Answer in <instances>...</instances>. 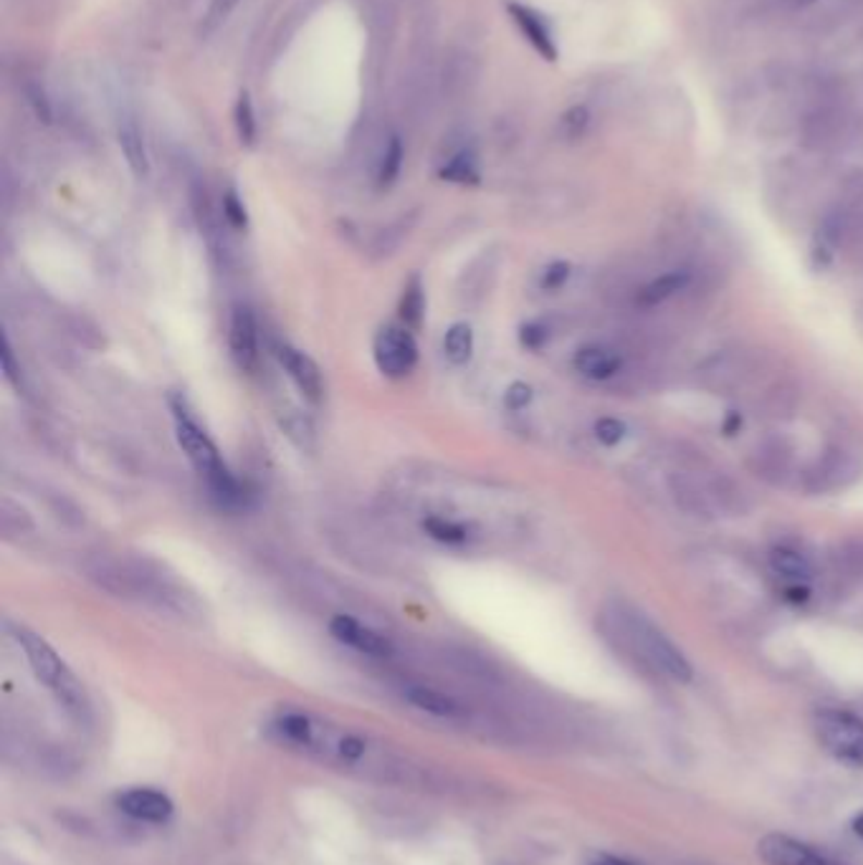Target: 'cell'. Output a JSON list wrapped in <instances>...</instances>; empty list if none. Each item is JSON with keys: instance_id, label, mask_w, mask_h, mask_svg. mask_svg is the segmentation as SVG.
Returning <instances> with one entry per match:
<instances>
[{"instance_id": "obj_26", "label": "cell", "mask_w": 863, "mask_h": 865, "mask_svg": "<svg viewBox=\"0 0 863 865\" xmlns=\"http://www.w3.org/2000/svg\"><path fill=\"white\" fill-rule=\"evenodd\" d=\"M763 410L767 418H786L793 416L795 410V391L788 385H775L772 391L765 393Z\"/></svg>"}, {"instance_id": "obj_28", "label": "cell", "mask_w": 863, "mask_h": 865, "mask_svg": "<svg viewBox=\"0 0 863 865\" xmlns=\"http://www.w3.org/2000/svg\"><path fill=\"white\" fill-rule=\"evenodd\" d=\"M441 178L451 182H477L479 180L477 160H474L471 153H458L454 160L441 170Z\"/></svg>"}, {"instance_id": "obj_27", "label": "cell", "mask_w": 863, "mask_h": 865, "mask_svg": "<svg viewBox=\"0 0 863 865\" xmlns=\"http://www.w3.org/2000/svg\"><path fill=\"white\" fill-rule=\"evenodd\" d=\"M279 732L291 742L304 744V747H312L314 744V726L302 713H287V717H281Z\"/></svg>"}, {"instance_id": "obj_5", "label": "cell", "mask_w": 863, "mask_h": 865, "mask_svg": "<svg viewBox=\"0 0 863 865\" xmlns=\"http://www.w3.org/2000/svg\"><path fill=\"white\" fill-rule=\"evenodd\" d=\"M372 360H375L377 370L385 377H408L418 362L413 332L408 327H398V324H387V327L377 329L375 339H372Z\"/></svg>"}, {"instance_id": "obj_41", "label": "cell", "mask_w": 863, "mask_h": 865, "mask_svg": "<svg viewBox=\"0 0 863 865\" xmlns=\"http://www.w3.org/2000/svg\"><path fill=\"white\" fill-rule=\"evenodd\" d=\"M740 428H742V416L734 412V416H730V420L724 423V431H727V435H734V431H740Z\"/></svg>"}, {"instance_id": "obj_14", "label": "cell", "mask_w": 863, "mask_h": 865, "mask_svg": "<svg viewBox=\"0 0 863 865\" xmlns=\"http://www.w3.org/2000/svg\"><path fill=\"white\" fill-rule=\"evenodd\" d=\"M573 364L583 377L592 380V383H606L623 370V355L606 345H585L575 352Z\"/></svg>"}, {"instance_id": "obj_19", "label": "cell", "mask_w": 863, "mask_h": 865, "mask_svg": "<svg viewBox=\"0 0 863 865\" xmlns=\"http://www.w3.org/2000/svg\"><path fill=\"white\" fill-rule=\"evenodd\" d=\"M770 567L795 585H805L813 577L811 560L803 552L793 550V546H775L770 552Z\"/></svg>"}, {"instance_id": "obj_17", "label": "cell", "mask_w": 863, "mask_h": 865, "mask_svg": "<svg viewBox=\"0 0 863 865\" xmlns=\"http://www.w3.org/2000/svg\"><path fill=\"white\" fill-rule=\"evenodd\" d=\"M692 281V272L688 268H674V272H667L661 276H656L644 287L633 289V304L638 309H654L661 307L663 301H669L671 297H676L679 291H684Z\"/></svg>"}, {"instance_id": "obj_3", "label": "cell", "mask_w": 863, "mask_h": 865, "mask_svg": "<svg viewBox=\"0 0 863 865\" xmlns=\"http://www.w3.org/2000/svg\"><path fill=\"white\" fill-rule=\"evenodd\" d=\"M13 638L19 640V646L26 653L31 671L36 673V678L41 681L44 686H49L53 694H57L59 701L67 706L71 713L76 717H84L86 713V698L82 686L76 684V678L71 676V671L63 665L57 650H53L49 642H46L41 635L31 633L26 628H15Z\"/></svg>"}, {"instance_id": "obj_13", "label": "cell", "mask_w": 863, "mask_h": 865, "mask_svg": "<svg viewBox=\"0 0 863 865\" xmlns=\"http://www.w3.org/2000/svg\"><path fill=\"white\" fill-rule=\"evenodd\" d=\"M506 11H510L512 21L517 23V28L522 31V36L532 44V49L540 53L542 59L555 61L558 59V46L555 38H552V31L544 19L532 8L522 5V3H506Z\"/></svg>"}, {"instance_id": "obj_1", "label": "cell", "mask_w": 863, "mask_h": 865, "mask_svg": "<svg viewBox=\"0 0 863 865\" xmlns=\"http://www.w3.org/2000/svg\"><path fill=\"white\" fill-rule=\"evenodd\" d=\"M611 625L618 638H621L623 648L628 650L633 658H638L640 663L648 669L663 673L671 681L686 684L692 681L694 671L692 663L686 661V656L669 640V635L648 621L638 610L618 605L611 613Z\"/></svg>"}, {"instance_id": "obj_43", "label": "cell", "mask_w": 863, "mask_h": 865, "mask_svg": "<svg viewBox=\"0 0 863 865\" xmlns=\"http://www.w3.org/2000/svg\"><path fill=\"white\" fill-rule=\"evenodd\" d=\"M795 3H801V5H811V3H815V0H795Z\"/></svg>"}, {"instance_id": "obj_22", "label": "cell", "mask_w": 863, "mask_h": 865, "mask_svg": "<svg viewBox=\"0 0 863 865\" xmlns=\"http://www.w3.org/2000/svg\"><path fill=\"white\" fill-rule=\"evenodd\" d=\"M423 312H425L423 284H421V276L416 274V276H410V281L406 284V289H403V297H400V304H398V314H400L403 327H408L410 332L421 327Z\"/></svg>"}, {"instance_id": "obj_16", "label": "cell", "mask_w": 863, "mask_h": 865, "mask_svg": "<svg viewBox=\"0 0 863 865\" xmlns=\"http://www.w3.org/2000/svg\"><path fill=\"white\" fill-rule=\"evenodd\" d=\"M669 491L674 496L676 506L688 517H699L709 519L715 514V506H711L707 483H699L694 476L688 473H671L669 476Z\"/></svg>"}, {"instance_id": "obj_11", "label": "cell", "mask_w": 863, "mask_h": 865, "mask_svg": "<svg viewBox=\"0 0 863 865\" xmlns=\"http://www.w3.org/2000/svg\"><path fill=\"white\" fill-rule=\"evenodd\" d=\"M228 347H231L233 362L241 370H253L259 360V337L256 320L249 307H236L231 314V329H228Z\"/></svg>"}, {"instance_id": "obj_35", "label": "cell", "mask_w": 863, "mask_h": 865, "mask_svg": "<svg viewBox=\"0 0 863 865\" xmlns=\"http://www.w3.org/2000/svg\"><path fill=\"white\" fill-rule=\"evenodd\" d=\"M0 364H3V372H5V380H8V383L19 387V391H23L21 370L15 368V362H13V349H11V343H8V337H5V335H3V343H0Z\"/></svg>"}, {"instance_id": "obj_12", "label": "cell", "mask_w": 863, "mask_h": 865, "mask_svg": "<svg viewBox=\"0 0 863 865\" xmlns=\"http://www.w3.org/2000/svg\"><path fill=\"white\" fill-rule=\"evenodd\" d=\"M752 375V364L744 355H722L715 357L704 364L702 380L709 391L717 393H732L747 383Z\"/></svg>"}, {"instance_id": "obj_24", "label": "cell", "mask_w": 863, "mask_h": 865, "mask_svg": "<svg viewBox=\"0 0 863 865\" xmlns=\"http://www.w3.org/2000/svg\"><path fill=\"white\" fill-rule=\"evenodd\" d=\"M423 531L433 537L435 542L443 544H466L471 539V531L462 521H451L443 517H429L423 521Z\"/></svg>"}, {"instance_id": "obj_10", "label": "cell", "mask_w": 863, "mask_h": 865, "mask_svg": "<svg viewBox=\"0 0 863 865\" xmlns=\"http://www.w3.org/2000/svg\"><path fill=\"white\" fill-rule=\"evenodd\" d=\"M329 630L339 642H345V646L360 650V653H365V656H372V658L393 656L391 640L383 638V635L375 633V630H370L368 625L358 623L350 615L332 617Z\"/></svg>"}, {"instance_id": "obj_34", "label": "cell", "mask_w": 863, "mask_h": 865, "mask_svg": "<svg viewBox=\"0 0 863 865\" xmlns=\"http://www.w3.org/2000/svg\"><path fill=\"white\" fill-rule=\"evenodd\" d=\"M532 398H535L532 387H529L527 383H514V385L506 387L504 403H506V408H510V410H525L527 405L532 403Z\"/></svg>"}, {"instance_id": "obj_31", "label": "cell", "mask_w": 863, "mask_h": 865, "mask_svg": "<svg viewBox=\"0 0 863 865\" xmlns=\"http://www.w3.org/2000/svg\"><path fill=\"white\" fill-rule=\"evenodd\" d=\"M236 130H239L241 142L251 145L256 137V119H253V107L249 94H241L239 105H236Z\"/></svg>"}, {"instance_id": "obj_20", "label": "cell", "mask_w": 863, "mask_h": 865, "mask_svg": "<svg viewBox=\"0 0 863 865\" xmlns=\"http://www.w3.org/2000/svg\"><path fill=\"white\" fill-rule=\"evenodd\" d=\"M406 698L416 706V709L433 713V717L451 719V717H458V713H462V706H458L454 698L435 692V688L410 686V688H406Z\"/></svg>"}, {"instance_id": "obj_25", "label": "cell", "mask_w": 863, "mask_h": 865, "mask_svg": "<svg viewBox=\"0 0 863 865\" xmlns=\"http://www.w3.org/2000/svg\"><path fill=\"white\" fill-rule=\"evenodd\" d=\"M836 573L843 579L863 577V542H846L838 554H834Z\"/></svg>"}, {"instance_id": "obj_21", "label": "cell", "mask_w": 863, "mask_h": 865, "mask_svg": "<svg viewBox=\"0 0 863 865\" xmlns=\"http://www.w3.org/2000/svg\"><path fill=\"white\" fill-rule=\"evenodd\" d=\"M120 147L124 153V160L130 165V170L137 175V178H145L149 170L147 153H145V142H142V132L134 119H124L120 127Z\"/></svg>"}, {"instance_id": "obj_29", "label": "cell", "mask_w": 863, "mask_h": 865, "mask_svg": "<svg viewBox=\"0 0 863 865\" xmlns=\"http://www.w3.org/2000/svg\"><path fill=\"white\" fill-rule=\"evenodd\" d=\"M400 165H403V145H400L398 137H393L391 145H387V149H385V155H383V163H380L377 185L380 188L391 185V182L398 178Z\"/></svg>"}, {"instance_id": "obj_2", "label": "cell", "mask_w": 863, "mask_h": 865, "mask_svg": "<svg viewBox=\"0 0 863 865\" xmlns=\"http://www.w3.org/2000/svg\"><path fill=\"white\" fill-rule=\"evenodd\" d=\"M172 416H176V438L178 446L183 448L188 461L195 466L197 473L205 476L213 496L224 504H239L241 502V483L236 481V476L228 471V466L220 458L216 443L208 438V433L190 418L185 403L180 398H172Z\"/></svg>"}, {"instance_id": "obj_39", "label": "cell", "mask_w": 863, "mask_h": 865, "mask_svg": "<svg viewBox=\"0 0 863 865\" xmlns=\"http://www.w3.org/2000/svg\"><path fill=\"white\" fill-rule=\"evenodd\" d=\"M28 97H31V105L36 107V115L41 117L44 122H49V119H51V112H49V101H46L44 94H41V92H31Z\"/></svg>"}, {"instance_id": "obj_33", "label": "cell", "mask_w": 863, "mask_h": 865, "mask_svg": "<svg viewBox=\"0 0 863 865\" xmlns=\"http://www.w3.org/2000/svg\"><path fill=\"white\" fill-rule=\"evenodd\" d=\"M224 218L228 220V226L233 228H247L249 226V216H247V208H243L241 197L236 195V190H228L224 195Z\"/></svg>"}, {"instance_id": "obj_8", "label": "cell", "mask_w": 863, "mask_h": 865, "mask_svg": "<svg viewBox=\"0 0 863 865\" xmlns=\"http://www.w3.org/2000/svg\"><path fill=\"white\" fill-rule=\"evenodd\" d=\"M274 355L284 368V372L291 377V383L299 387V393H302L309 403H320L324 395V380L312 357L291 345H279L274 349Z\"/></svg>"}, {"instance_id": "obj_40", "label": "cell", "mask_w": 863, "mask_h": 865, "mask_svg": "<svg viewBox=\"0 0 863 865\" xmlns=\"http://www.w3.org/2000/svg\"><path fill=\"white\" fill-rule=\"evenodd\" d=\"M590 865H631V863L615 858V855H598V858L592 861Z\"/></svg>"}, {"instance_id": "obj_15", "label": "cell", "mask_w": 863, "mask_h": 865, "mask_svg": "<svg viewBox=\"0 0 863 865\" xmlns=\"http://www.w3.org/2000/svg\"><path fill=\"white\" fill-rule=\"evenodd\" d=\"M117 805L124 815L142 822H168L172 815L170 797L157 790H130L117 797Z\"/></svg>"}, {"instance_id": "obj_4", "label": "cell", "mask_w": 863, "mask_h": 865, "mask_svg": "<svg viewBox=\"0 0 863 865\" xmlns=\"http://www.w3.org/2000/svg\"><path fill=\"white\" fill-rule=\"evenodd\" d=\"M815 734L830 757L849 767H863V721L856 713L823 709L815 713Z\"/></svg>"}, {"instance_id": "obj_7", "label": "cell", "mask_w": 863, "mask_h": 865, "mask_svg": "<svg viewBox=\"0 0 863 865\" xmlns=\"http://www.w3.org/2000/svg\"><path fill=\"white\" fill-rule=\"evenodd\" d=\"M750 466L763 481L772 483V486H782V483L793 479L795 471L793 446H790L786 438L770 435V438L759 441L755 450H752Z\"/></svg>"}, {"instance_id": "obj_30", "label": "cell", "mask_w": 863, "mask_h": 865, "mask_svg": "<svg viewBox=\"0 0 863 865\" xmlns=\"http://www.w3.org/2000/svg\"><path fill=\"white\" fill-rule=\"evenodd\" d=\"M590 124V112L585 107H573L560 119V132L565 140H580Z\"/></svg>"}, {"instance_id": "obj_23", "label": "cell", "mask_w": 863, "mask_h": 865, "mask_svg": "<svg viewBox=\"0 0 863 865\" xmlns=\"http://www.w3.org/2000/svg\"><path fill=\"white\" fill-rule=\"evenodd\" d=\"M443 352L454 364H466L471 360L474 352V332L469 324L458 322L446 332V339H443Z\"/></svg>"}, {"instance_id": "obj_42", "label": "cell", "mask_w": 863, "mask_h": 865, "mask_svg": "<svg viewBox=\"0 0 863 865\" xmlns=\"http://www.w3.org/2000/svg\"><path fill=\"white\" fill-rule=\"evenodd\" d=\"M853 832H856L859 838H863V815H859L856 820H853Z\"/></svg>"}, {"instance_id": "obj_9", "label": "cell", "mask_w": 863, "mask_h": 865, "mask_svg": "<svg viewBox=\"0 0 863 865\" xmlns=\"http://www.w3.org/2000/svg\"><path fill=\"white\" fill-rule=\"evenodd\" d=\"M757 853L767 865H836L826 855L813 851L811 845L798 843V840L780 836V832H772V836L759 840Z\"/></svg>"}, {"instance_id": "obj_38", "label": "cell", "mask_w": 863, "mask_h": 865, "mask_svg": "<svg viewBox=\"0 0 863 865\" xmlns=\"http://www.w3.org/2000/svg\"><path fill=\"white\" fill-rule=\"evenodd\" d=\"M519 339L527 349H540L544 343H548V327L540 322H529L522 327Z\"/></svg>"}, {"instance_id": "obj_6", "label": "cell", "mask_w": 863, "mask_h": 865, "mask_svg": "<svg viewBox=\"0 0 863 865\" xmlns=\"http://www.w3.org/2000/svg\"><path fill=\"white\" fill-rule=\"evenodd\" d=\"M861 464L859 458L841 446H830L815 458L813 466H807L803 473V489L811 494H830L851 486L859 479Z\"/></svg>"}, {"instance_id": "obj_36", "label": "cell", "mask_w": 863, "mask_h": 865, "mask_svg": "<svg viewBox=\"0 0 863 865\" xmlns=\"http://www.w3.org/2000/svg\"><path fill=\"white\" fill-rule=\"evenodd\" d=\"M567 279H570V264H565V261H555V264H550L548 268H544L542 289L544 291H555Z\"/></svg>"}, {"instance_id": "obj_37", "label": "cell", "mask_w": 863, "mask_h": 865, "mask_svg": "<svg viewBox=\"0 0 863 865\" xmlns=\"http://www.w3.org/2000/svg\"><path fill=\"white\" fill-rule=\"evenodd\" d=\"M239 0H213L208 8V21H205V31H216L224 23Z\"/></svg>"}, {"instance_id": "obj_18", "label": "cell", "mask_w": 863, "mask_h": 865, "mask_svg": "<svg viewBox=\"0 0 863 865\" xmlns=\"http://www.w3.org/2000/svg\"><path fill=\"white\" fill-rule=\"evenodd\" d=\"M707 491L715 512H724L738 517V514H744L750 509L747 494H744L742 486H738L732 479H727V476H715V479H709Z\"/></svg>"}, {"instance_id": "obj_32", "label": "cell", "mask_w": 863, "mask_h": 865, "mask_svg": "<svg viewBox=\"0 0 863 865\" xmlns=\"http://www.w3.org/2000/svg\"><path fill=\"white\" fill-rule=\"evenodd\" d=\"M625 433H628V428L618 418H600L596 423V438L603 446H618L625 438Z\"/></svg>"}]
</instances>
